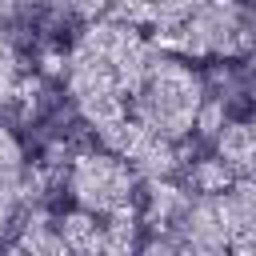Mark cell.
I'll return each instance as SVG.
<instances>
[{
	"mask_svg": "<svg viewBox=\"0 0 256 256\" xmlns=\"http://www.w3.org/2000/svg\"><path fill=\"white\" fill-rule=\"evenodd\" d=\"M52 16L56 20H76L80 28L92 24V20H104L120 8V0H48Z\"/></svg>",
	"mask_w": 256,
	"mask_h": 256,
	"instance_id": "11",
	"label": "cell"
},
{
	"mask_svg": "<svg viewBox=\"0 0 256 256\" xmlns=\"http://www.w3.org/2000/svg\"><path fill=\"white\" fill-rule=\"evenodd\" d=\"M56 228H60L68 256H104V220H96L80 208H64L56 216Z\"/></svg>",
	"mask_w": 256,
	"mask_h": 256,
	"instance_id": "10",
	"label": "cell"
},
{
	"mask_svg": "<svg viewBox=\"0 0 256 256\" xmlns=\"http://www.w3.org/2000/svg\"><path fill=\"white\" fill-rule=\"evenodd\" d=\"M212 160L232 180L256 176V104L240 116H228L212 132Z\"/></svg>",
	"mask_w": 256,
	"mask_h": 256,
	"instance_id": "7",
	"label": "cell"
},
{
	"mask_svg": "<svg viewBox=\"0 0 256 256\" xmlns=\"http://www.w3.org/2000/svg\"><path fill=\"white\" fill-rule=\"evenodd\" d=\"M44 180L48 172L36 160H28V148L16 136V128L0 120V244L32 208H40Z\"/></svg>",
	"mask_w": 256,
	"mask_h": 256,
	"instance_id": "6",
	"label": "cell"
},
{
	"mask_svg": "<svg viewBox=\"0 0 256 256\" xmlns=\"http://www.w3.org/2000/svg\"><path fill=\"white\" fill-rule=\"evenodd\" d=\"M172 240L176 256H256V176L216 192H192L180 212L152 228Z\"/></svg>",
	"mask_w": 256,
	"mask_h": 256,
	"instance_id": "3",
	"label": "cell"
},
{
	"mask_svg": "<svg viewBox=\"0 0 256 256\" xmlns=\"http://www.w3.org/2000/svg\"><path fill=\"white\" fill-rule=\"evenodd\" d=\"M144 36L188 64H232L256 48V8L244 0H144Z\"/></svg>",
	"mask_w": 256,
	"mask_h": 256,
	"instance_id": "2",
	"label": "cell"
},
{
	"mask_svg": "<svg viewBox=\"0 0 256 256\" xmlns=\"http://www.w3.org/2000/svg\"><path fill=\"white\" fill-rule=\"evenodd\" d=\"M152 56L156 44L144 36V28L120 16L92 20L68 40L60 56V84L72 112L96 132V140L128 116V100Z\"/></svg>",
	"mask_w": 256,
	"mask_h": 256,
	"instance_id": "1",
	"label": "cell"
},
{
	"mask_svg": "<svg viewBox=\"0 0 256 256\" xmlns=\"http://www.w3.org/2000/svg\"><path fill=\"white\" fill-rule=\"evenodd\" d=\"M4 256H68L64 240H60V228L52 216H44L40 208H32L16 232L4 240Z\"/></svg>",
	"mask_w": 256,
	"mask_h": 256,
	"instance_id": "9",
	"label": "cell"
},
{
	"mask_svg": "<svg viewBox=\"0 0 256 256\" xmlns=\"http://www.w3.org/2000/svg\"><path fill=\"white\" fill-rule=\"evenodd\" d=\"M36 72H28V60L12 36V28H0V112L28 116L36 104Z\"/></svg>",
	"mask_w": 256,
	"mask_h": 256,
	"instance_id": "8",
	"label": "cell"
},
{
	"mask_svg": "<svg viewBox=\"0 0 256 256\" xmlns=\"http://www.w3.org/2000/svg\"><path fill=\"white\" fill-rule=\"evenodd\" d=\"M72 208L96 216V220H128V216H140V188L144 180L132 172L128 160H120L116 152H108L104 144L100 148H76L64 164V176H60Z\"/></svg>",
	"mask_w": 256,
	"mask_h": 256,
	"instance_id": "5",
	"label": "cell"
},
{
	"mask_svg": "<svg viewBox=\"0 0 256 256\" xmlns=\"http://www.w3.org/2000/svg\"><path fill=\"white\" fill-rule=\"evenodd\" d=\"M204 104H208V76L196 64L156 48L152 64L144 68L128 100V120L144 136L188 152L192 136H200Z\"/></svg>",
	"mask_w": 256,
	"mask_h": 256,
	"instance_id": "4",
	"label": "cell"
}]
</instances>
